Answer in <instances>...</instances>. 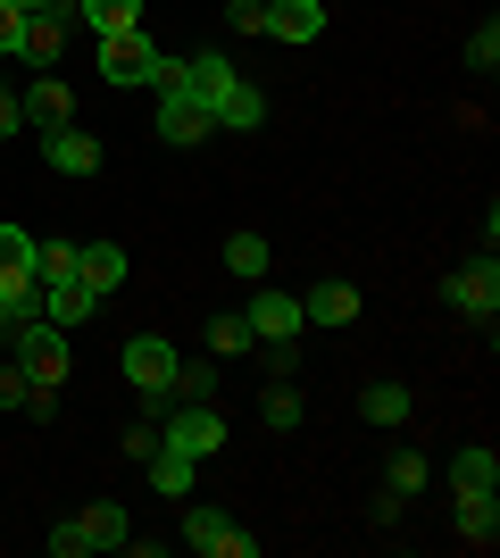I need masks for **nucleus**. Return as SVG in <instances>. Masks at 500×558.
Here are the masks:
<instances>
[{"mask_svg": "<svg viewBox=\"0 0 500 558\" xmlns=\"http://www.w3.org/2000/svg\"><path fill=\"white\" fill-rule=\"evenodd\" d=\"M100 75L118 84V93H134V84H150V93H175V75H184V59H167L159 43H150V25H125V34H100Z\"/></svg>", "mask_w": 500, "mask_h": 558, "instance_id": "f257e3e1", "label": "nucleus"}, {"mask_svg": "<svg viewBox=\"0 0 500 558\" xmlns=\"http://www.w3.org/2000/svg\"><path fill=\"white\" fill-rule=\"evenodd\" d=\"M9 342H17V375H25V384H34V392H59V384H68V375H75V333H59V326H50V317H34V326H17V333H9Z\"/></svg>", "mask_w": 500, "mask_h": 558, "instance_id": "f03ea898", "label": "nucleus"}, {"mask_svg": "<svg viewBox=\"0 0 500 558\" xmlns=\"http://www.w3.org/2000/svg\"><path fill=\"white\" fill-rule=\"evenodd\" d=\"M159 442L184 450V459H217V450H225V417H217V400H167V409H159Z\"/></svg>", "mask_w": 500, "mask_h": 558, "instance_id": "7ed1b4c3", "label": "nucleus"}, {"mask_svg": "<svg viewBox=\"0 0 500 558\" xmlns=\"http://www.w3.org/2000/svg\"><path fill=\"white\" fill-rule=\"evenodd\" d=\"M118 367H125V384H134L143 400H167L184 359H175V342H167V333H125V359H118Z\"/></svg>", "mask_w": 500, "mask_h": 558, "instance_id": "20e7f679", "label": "nucleus"}, {"mask_svg": "<svg viewBox=\"0 0 500 558\" xmlns=\"http://www.w3.org/2000/svg\"><path fill=\"white\" fill-rule=\"evenodd\" d=\"M442 301H451L467 326H492V317H500V267H492V251L467 258V267H451V276H442Z\"/></svg>", "mask_w": 500, "mask_h": 558, "instance_id": "39448f33", "label": "nucleus"}, {"mask_svg": "<svg viewBox=\"0 0 500 558\" xmlns=\"http://www.w3.org/2000/svg\"><path fill=\"white\" fill-rule=\"evenodd\" d=\"M184 550L192 558H251V550H259V534H242L225 509H192L184 517Z\"/></svg>", "mask_w": 500, "mask_h": 558, "instance_id": "423d86ee", "label": "nucleus"}, {"mask_svg": "<svg viewBox=\"0 0 500 558\" xmlns=\"http://www.w3.org/2000/svg\"><path fill=\"white\" fill-rule=\"evenodd\" d=\"M234 84H242V68L225 59V50H200V59H184V75H175V93L200 100V109H209V125H217V100L234 93Z\"/></svg>", "mask_w": 500, "mask_h": 558, "instance_id": "0eeeda50", "label": "nucleus"}, {"mask_svg": "<svg viewBox=\"0 0 500 558\" xmlns=\"http://www.w3.org/2000/svg\"><path fill=\"white\" fill-rule=\"evenodd\" d=\"M42 159H50V175H100V159H109V150H100V134H84V125H50L42 134Z\"/></svg>", "mask_w": 500, "mask_h": 558, "instance_id": "6e6552de", "label": "nucleus"}, {"mask_svg": "<svg viewBox=\"0 0 500 558\" xmlns=\"http://www.w3.org/2000/svg\"><path fill=\"white\" fill-rule=\"evenodd\" d=\"M150 134H159V142H175V150H192V142H209L217 125H209V109H200V100L159 93V117H150Z\"/></svg>", "mask_w": 500, "mask_h": 558, "instance_id": "1a4fd4ad", "label": "nucleus"}, {"mask_svg": "<svg viewBox=\"0 0 500 558\" xmlns=\"http://www.w3.org/2000/svg\"><path fill=\"white\" fill-rule=\"evenodd\" d=\"M242 317H251V333H259V342H292V333H301V301H292V292H276V283H259Z\"/></svg>", "mask_w": 500, "mask_h": 558, "instance_id": "9d476101", "label": "nucleus"}, {"mask_svg": "<svg viewBox=\"0 0 500 558\" xmlns=\"http://www.w3.org/2000/svg\"><path fill=\"white\" fill-rule=\"evenodd\" d=\"M267 43H317L326 34V0H267Z\"/></svg>", "mask_w": 500, "mask_h": 558, "instance_id": "9b49d317", "label": "nucleus"}, {"mask_svg": "<svg viewBox=\"0 0 500 558\" xmlns=\"http://www.w3.org/2000/svg\"><path fill=\"white\" fill-rule=\"evenodd\" d=\"M93 308H100V292L84 276H68V283H42V317L59 333H75V326H93Z\"/></svg>", "mask_w": 500, "mask_h": 558, "instance_id": "f8f14e48", "label": "nucleus"}, {"mask_svg": "<svg viewBox=\"0 0 500 558\" xmlns=\"http://www.w3.org/2000/svg\"><path fill=\"white\" fill-rule=\"evenodd\" d=\"M59 50H68V17L34 9V17L17 25V59H25V68H59Z\"/></svg>", "mask_w": 500, "mask_h": 558, "instance_id": "ddd939ff", "label": "nucleus"}, {"mask_svg": "<svg viewBox=\"0 0 500 558\" xmlns=\"http://www.w3.org/2000/svg\"><path fill=\"white\" fill-rule=\"evenodd\" d=\"M351 317H358V292L342 276H326V283L301 292V326H351Z\"/></svg>", "mask_w": 500, "mask_h": 558, "instance_id": "4468645a", "label": "nucleus"}, {"mask_svg": "<svg viewBox=\"0 0 500 558\" xmlns=\"http://www.w3.org/2000/svg\"><path fill=\"white\" fill-rule=\"evenodd\" d=\"M459 500V542L467 550H492L500 542V492H451Z\"/></svg>", "mask_w": 500, "mask_h": 558, "instance_id": "2eb2a0df", "label": "nucleus"}, {"mask_svg": "<svg viewBox=\"0 0 500 558\" xmlns=\"http://www.w3.org/2000/svg\"><path fill=\"white\" fill-rule=\"evenodd\" d=\"M75 276H84L100 301H109V292L125 283V251H118V242H75Z\"/></svg>", "mask_w": 500, "mask_h": 558, "instance_id": "dca6fc26", "label": "nucleus"}, {"mask_svg": "<svg viewBox=\"0 0 500 558\" xmlns=\"http://www.w3.org/2000/svg\"><path fill=\"white\" fill-rule=\"evenodd\" d=\"M301 417H309L301 384H292V375H267V392H259V425H267V434H292Z\"/></svg>", "mask_w": 500, "mask_h": 558, "instance_id": "f3484780", "label": "nucleus"}, {"mask_svg": "<svg viewBox=\"0 0 500 558\" xmlns=\"http://www.w3.org/2000/svg\"><path fill=\"white\" fill-rule=\"evenodd\" d=\"M75 542H84V550H125V542H134L125 534V509L118 500H93V509L75 517Z\"/></svg>", "mask_w": 500, "mask_h": 558, "instance_id": "a211bd4d", "label": "nucleus"}, {"mask_svg": "<svg viewBox=\"0 0 500 558\" xmlns=\"http://www.w3.org/2000/svg\"><path fill=\"white\" fill-rule=\"evenodd\" d=\"M267 125V93L259 84H234V93L217 100V134H259Z\"/></svg>", "mask_w": 500, "mask_h": 558, "instance_id": "6ab92c4d", "label": "nucleus"}, {"mask_svg": "<svg viewBox=\"0 0 500 558\" xmlns=\"http://www.w3.org/2000/svg\"><path fill=\"white\" fill-rule=\"evenodd\" d=\"M451 492H500V450L492 442H467L451 459Z\"/></svg>", "mask_w": 500, "mask_h": 558, "instance_id": "aec40b11", "label": "nucleus"}, {"mask_svg": "<svg viewBox=\"0 0 500 558\" xmlns=\"http://www.w3.org/2000/svg\"><path fill=\"white\" fill-rule=\"evenodd\" d=\"M17 100H25V125H42V134L75 117V100H68V84H59V75H42V84H25Z\"/></svg>", "mask_w": 500, "mask_h": 558, "instance_id": "412c9836", "label": "nucleus"}, {"mask_svg": "<svg viewBox=\"0 0 500 558\" xmlns=\"http://www.w3.org/2000/svg\"><path fill=\"white\" fill-rule=\"evenodd\" d=\"M75 25H84V34H125V25H143V0H75Z\"/></svg>", "mask_w": 500, "mask_h": 558, "instance_id": "4be33fe9", "label": "nucleus"}, {"mask_svg": "<svg viewBox=\"0 0 500 558\" xmlns=\"http://www.w3.org/2000/svg\"><path fill=\"white\" fill-rule=\"evenodd\" d=\"M408 409H417L408 384H367V392H358V417H367V425H401Z\"/></svg>", "mask_w": 500, "mask_h": 558, "instance_id": "5701e85b", "label": "nucleus"}, {"mask_svg": "<svg viewBox=\"0 0 500 558\" xmlns=\"http://www.w3.org/2000/svg\"><path fill=\"white\" fill-rule=\"evenodd\" d=\"M34 251H42V242H34L25 226H0V292L34 276Z\"/></svg>", "mask_w": 500, "mask_h": 558, "instance_id": "b1692460", "label": "nucleus"}, {"mask_svg": "<svg viewBox=\"0 0 500 558\" xmlns=\"http://www.w3.org/2000/svg\"><path fill=\"white\" fill-rule=\"evenodd\" d=\"M192 466H200V459H184V450H150V484H159L167 492V500H184V492H192Z\"/></svg>", "mask_w": 500, "mask_h": 558, "instance_id": "393cba45", "label": "nucleus"}, {"mask_svg": "<svg viewBox=\"0 0 500 558\" xmlns=\"http://www.w3.org/2000/svg\"><path fill=\"white\" fill-rule=\"evenodd\" d=\"M383 492H392V500H417V492H426V459H417V450H392V459H383Z\"/></svg>", "mask_w": 500, "mask_h": 558, "instance_id": "a878e982", "label": "nucleus"}, {"mask_svg": "<svg viewBox=\"0 0 500 558\" xmlns=\"http://www.w3.org/2000/svg\"><path fill=\"white\" fill-rule=\"evenodd\" d=\"M225 276H242V283L267 276V233H234V242H225Z\"/></svg>", "mask_w": 500, "mask_h": 558, "instance_id": "bb28decb", "label": "nucleus"}, {"mask_svg": "<svg viewBox=\"0 0 500 558\" xmlns=\"http://www.w3.org/2000/svg\"><path fill=\"white\" fill-rule=\"evenodd\" d=\"M251 342H259V333H251V317H209V359H242Z\"/></svg>", "mask_w": 500, "mask_h": 558, "instance_id": "cd10ccee", "label": "nucleus"}, {"mask_svg": "<svg viewBox=\"0 0 500 558\" xmlns=\"http://www.w3.org/2000/svg\"><path fill=\"white\" fill-rule=\"evenodd\" d=\"M75 276V242H42L34 251V283H68Z\"/></svg>", "mask_w": 500, "mask_h": 558, "instance_id": "c85d7f7f", "label": "nucleus"}, {"mask_svg": "<svg viewBox=\"0 0 500 558\" xmlns=\"http://www.w3.org/2000/svg\"><path fill=\"white\" fill-rule=\"evenodd\" d=\"M467 68H484V75L500 68V25H492V17H484L476 34H467Z\"/></svg>", "mask_w": 500, "mask_h": 558, "instance_id": "c756f323", "label": "nucleus"}, {"mask_svg": "<svg viewBox=\"0 0 500 558\" xmlns=\"http://www.w3.org/2000/svg\"><path fill=\"white\" fill-rule=\"evenodd\" d=\"M167 400H217V367H175V392Z\"/></svg>", "mask_w": 500, "mask_h": 558, "instance_id": "7c9ffc66", "label": "nucleus"}, {"mask_svg": "<svg viewBox=\"0 0 500 558\" xmlns=\"http://www.w3.org/2000/svg\"><path fill=\"white\" fill-rule=\"evenodd\" d=\"M251 350H259L267 375H292V367H301V342H251Z\"/></svg>", "mask_w": 500, "mask_h": 558, "instance_id": "2f4dec72", "label": "nucleus"}, {"mask_svg": "<svg viewBox=\"0 0 500 558\" xmlns=\"http://www.w3.org/2000/svg\"><path fill=\"white\" fill-rule=\"evenodd\" d=\"M225 25H234V34H259V25H267V0H225Z\"/></svg>", "mask_w": 500, "mask_h": 558, "instance_id": "473e14b6", "label": "nucleus"}, {"mask_svg": "<svg viewBox=\"0 0 500 558\" xmlns=\"http://www.w3.org/2000/svg\"><path fill=\"white\" fill-rule=\"evenodd\" d=\"M159 450V417H143V425H125V459H150Z\"/></svg>", "mask_w": 500, "mask_h": 558, "instance_id": "72a5a7b5", "label": "nucleus"}, {"mask_svg": "<svg viewBox=\"0 0 500 558\" xmlns=\"http://www.w3.org/2000/svg\"><path fill=\"white\" fill-rule=\"evenodd\" d=\"M401 517H408V500H392V492L376 484V500H367V525H401Z\"/></svg>", "mask_w": 500, "mask_h": 558, "instance_id": "f704fd0d", "label": "nucleus"}, {"mask_svg": "<svg viewBox=\"0 0 500 558\" xmlns=\"http://www.w3.org/2000/svg\"><path fill=\"white\" fill-rule=\"evenodd\" d=\"M25 400H34V384L17 367H0V409H25Z\"/></svg>", "mask_w": 500, "mask_h": 558, "instance_id": "c9c22d12", "label": "nucleus"}, {"mask_svg": "<svg viewBox=\"0 0 500 558\" xmlns=\"http://www.w3.org/2000/svg\"><path fill=\"white\" fill-rule=\"evenodd\" d=\"M17 134H25V100L0 93V142H17Z\"/></svg>", "mask_w": 500, "mask_h": 558, "instance_id": "e433bc0d", "label": "nucleus"}, {"mask_svg": "<svg viewBox=\"0 0 500 558\" xmlns=\"http://www.w3.org/2000/svg\"><path fill=\"white\" fill-rule=\"evenodd\" d=\"M17 25H25V17L9 9V0H0V59H17Z\"/></svg>", "mask_w": 500, "mask_h": 558, "instance_id": "4c0bfd02", "label": "nucleus"}, {"mask_svg": "<svg viewBox=\"0 0 500 558\" xmlns=\"http://www.w3.org/2000/svg\"><path fill=\"white\" fill-rule=\"evenodd\" d=\"M0 342H9V308H0Z\"/></svg>", "mask_w": 500, "mask_h": 558, "instance_id": "58836bf2", "label": "nucleus"}]
</instances>
